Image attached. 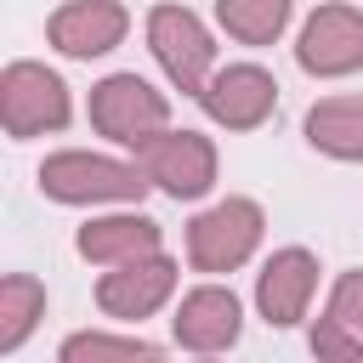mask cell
<instances>
[{"instance_id": "1", "label": "cell", "mask_w": 363, "mask_h": 363, "mask_svg": "<svg viewBox=\"0 0 363 363\" xmlns=\"http://www.w3.org/2000/svg\"><path fill=\"white\" fill-rule=\"evenodd\" d=\"M147 170L142 159L125 164V159H108V153H51L40 164V193L57 199V204H142L147 193Z\"/></svg>"}, {"instance_id": "2", "label": "cell", "mask_w": 363, "mask_h": 363, "mask_svg": "<svg viewBox=\"0 0 363 363\" xmlns=\"http://www.w3.org/2000/svg\"><path fill=\"white\" fill-rule=\"evenodd\" d=\"M261 233H267V216L255 199H221L187 221V261L199 272H233L255 255Z\"/></svg>"}, {"instance_id": "3", "label": "cell", "mask_w": 363, "mask_h": 363, "mask_svg": "<svg viewBox=\"0 0 363 363\" xmlns=\"http://www.w3.org/2000/svg\"><path fill=\"white\" fill-rule=\"evenodd\" d=\"M91 125L119 147H142L170 125V102L142 74H108L91 85Z\"/></svg>"}, {"instance_id": "4", "label": "cell", "mask_w": 363, "mask_h": 363, "mask_svg": "<svg viewBox=\"0 0 363 363\" xmlns=\"http://www.w3.org/2000/svg\"><path fill=\"white\" fill-rule=\"evenodd\" d=\"M0 119L11 142L45 136L68 125V85L45 62H6L0 74Z\"/></svg>"}, {"instance_id": "5", "label": "cell", "mask_w": 363, "mask_h": 363, "mask_svg": "<svg viewBox=\"0 0 363 363\" xmlns=\"http://www.w3.org/2000/svg\"><path fill=\"white\" fill-rule=\"evenodd\" d=\"M147 45L159 57V68L170 74L176 91L199 96L216 74V45H210V28L187 11V6H153L147 11Z\"/></svg>"}, {"instance_id": "6", "label": "cell", "mask_w": 363, "mask_h": 363, "mask_svg": "<svg viewBox=\"0 0 363 363\" xmlns=\"http://www.w3.org/2000/svg\"><path fill=\"white\" fill-rule=\"evenodd\" d=\"M142 170L153 187H164L170 199H204L216 187V142L199 136V130H159L136 147Z\"/></svg>"}, {"instance_id": "7", "label": "cell", "mask_w": 363, "mask_h": 363, "mask_svg": "<svg viewBox=\"0 0 363 363\" xmlns=\"http://www.w3.org/2000/svg\"><path fill=\"white\" fill-rule=\"evenodd\" d=\"M295 62L312 79H346L363 68V11L357 6H318L295 40Z\"/></svg>"}, {"instance_id": "8", "label": "cell", "mask_w": 363, "mask_h": 363, "mask_svg": "<svg viewBox=\"0 0 363 363\" xmlns=\"http://www.w3.org/2000/svg\"><path fill=\"white\" fill-rule=\"evenodd\" d=\"M199 102H204V113H210L216 125H227V130H255V125H267L272 108H278V79H272L261 62H227V68L210 74V85L199 91Z\"/></svg>"}, {"instance_id": "9", "label": "cell", "mask_w": 363, "mask_h": 363, "mask_svg": "<svg viewBox=\"0 0 363 363\" xmlns=\"http://www.w3.org/2000/svg\"><path fill=\"white\" fill-rule=\"evenodd\" d=\"M170 289H176V261L153 250V255H136V261L108 267V272L96 278V306H102L108 318L130 323V318H153V312L170 301Z\"/></svg>"}, {"instance_id": "10", "label": "cell", "mask_w": 363, "mask_h": 363, "mask_svg": "<svg viewBox=\"0 0 363 363\" xmlns=\"http://www.w3.org/2000/svg\"><path fill=\"white\" fill-rule=\"evenodd\" d=\"M130 17L119 0H68L45 17V40L62 51V57H102L125 40Z\"/></svg>"}, {"instance_id": "11", "label": "cell", "mask_w": 363, "mask_h": 363, "mask_svg": "<svg viewBox=\"0 0 363 363\" xmlns=\"http://www.w3.org/2000/svg\"><path fill=\"white\" fill-rule=\"evenodd\" d=\"M312 289H318V261H312V250H295L289 244V250L267 255V267L255 278V306H261V318L272 329H289V323L306 318Z\"/></svg>"}, {"instance_id": "12", "label": "cell", "mask_w": 363, "mask_h": 363, "mask_svg": "<svg viewBox=\"0 0 363 363\" xmlns=\"http://www.w3.org/2000/svg\"><path fill=\"white\" fill-rule=\"evenodd\" d=\"M238 329H244L238 295L221 289V284H199V289H187L182 306H176V318H170L176 346H187V352H227V346L238 340Z\"/></svg>"}, {"instance_id": "13", "label": "cell", "mask_w": 363, "mask_h": 363, "mask_svg": "<svg viewBox=\"0 0 363 363\" xmlns=\"http://www.w3.org/2000/svg\"><path fill=\"white\" fill-rule=\"evenodd\" d=\"M159 221L142 216V210H119V216H91L74 238V250L91 261V267H119V261H136V255H153L159 250Z\"/></svg>"}, {"instance_id": "14", "label": "cell", "mask_w": 363, "mask_h": 363, "mask_svg": "<svg viewBox=\"0 0 363 363\" xmlns=\"http://www.w3.org/2000/svg\"><path fill=\"white\" fill-rule=\"evenodd\" d=\"M306 142L329 159H363V96H323L306 113Z\"/></svg>"}, {"instance_id": "15", "label": "cell", "mask_w": 363, "mask_h": 363, "mask_svg": "<svg viewBox=\"0 0 363 363\" xmlns=\"http://www.w3.org/2000/svg\"><path fill=\"white\" fill-rule=\"evenodd\" d=\"M40 318H45V284L28 278V272L0 278V357L17 352V346L34 335Z\"/></svg>"}, {"instance_id": "16", "label": "cell", "mask_w": 363, "mask_h": 363, "mask_svg": "<svg viewBox=\"0 0 363 363\" xmlns=\"http://www.w3.org/2000/svg\"><path fill=\"white\" fill-rule=\"evenodd\" d=\"M216 23L244 45H272L289 28V0H216Z\"/></svg>"}, {"instance_id": "17", "label": "cell", "mask_w": 363, "mask_h": 363, "mask_svg": "<svg viewBox=\"0 0 363 363\" xmlns=\"http://www.w3.org/2000/svg\"><path fill=\"white\" fill-rule=\"evenodd\" d=\"M62 363H102V357H142V363H153L159 357V346L153 340H136V335H68L62 340V352H57Z\"/></svg>"}, {"instance_id": "18", "label": "cell", "mask_w": 363, "mask_h": 363, "mask_svg": "<svg viewBox=\"0 0 363 363\" xmlns=\"http://www.w3.org/2000/svg\"><path fill=\"white\" fill-rule=\"evenodd\" d=\"M329 318L346 323L352 335H363V272H340L329 289Z\"/></svg>"}, {"instance_id": "19", "label": "cell", "mask_w": 363, "mask_h": 363, "mask_svg": "<svg viewBox=\"0 0 363 363\" xmlns=\"http://www.w3.org/2000/svg\"><path fill=\"white\" fill-rule=\"evenodd\" d=\"M312 352H318V357H363V335H352L346 323H335V318L323 312L318 329H312Z\"/></svg>"}]
</instances>
